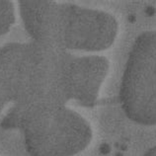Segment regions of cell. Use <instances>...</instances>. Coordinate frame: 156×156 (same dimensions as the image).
I'll list each match as a JSON object with an SVG mask.
<instances>
[{"label":"cell","mask_w":156,"mask_h":156,"mask_svg":"<svg viewBox=\"0 0 156 156\" xmlns=\"http://www.w3.org/2000/svg\"><path fill=\"white\" fill-rule=\"evenodd\" d=\"M9 102H11L9 89H8L6 78L4 76V72L0 65V113Z\"/></svg>","instance_id":"ba28073f"},{"label":"cell","mask_w":156,"mask_h":156,"mask_svg":"<svg viewBox=\"0 0 156 156\" xmlns=\"http://www.w3.org/2000/svg\"><path fill=\"white\" fill-rule=\"evenodd\" d=\"M110 63L103 55H72L67 70V94L85 108H94Z\"/></svg>","instance_id":"5b68a950"},{"label":"cell","mask_w":156,"mask_h":156,"mask_svg":"<svg viewBox=\"0 0 156 156\" xmlns=\"http://www.w3.org/2000/svg\"><path fill=\"white\" fill-rule=\"evenodd\" d=\"M15 23V9L10 0H0V36L6 34Z\"/></svg>","instance_id":"52a82bcc"},{"label":"cell","mask_w":156,"mask_h":156,"mask_svg":"<svg viewBox=\"0 0 156 156\" xmlns=\"http://www.w3.org/2000/svg\"><path fill=\"white\" fill-rule=\"evenodd\" d=\"M4 129H18L31 156H74L93 137L85 119L64 105L13 106L2 122Z\"/></svg>","instance_id":"7a4b0ae2"},{"label":"cell","mask_w":156,"mask_h":156,"mask_svg":"<svg viewBox=\"0 0 156 156\" xmlns=\"http://www.w3.org/2000/svg\"><path fill=\"white\" fill-rule=\"evenodd\" d=\"M65 3L51 0H21L20 15L33 42L61 48ZM63 50V48H62Z\"/></svg>","instance_id":"8992f818"},{"label":"cell","mask_w":156,"mask_h":156,"mask_svg":"<svg viewBox=\"0 0 156 156\" xmlns=\"http://www.w3.org/2000/svg\"><path fill=\"white\" fill-rule=\"evenodd\" d=\"M143 156H156V146L151 147L150 149L146 151Z\"/></svg>","instance_id":"9c48e42d"},{"label":"cell","mask_w":156,"mask_h":156,"mask_svg":"<svg viewBox=\"0 0 156 156\" xmlns=\"http://www.w3.org/2000/svg\"><path fill=\"white\" fill-rule=\"evenodd\" d=\"M120 102L130 121L156 126V31L143 32L134 41L122 78Z\"/></svg>","instance_id":"3957f363"},{"label":"cell","mask_w":156,"mask_h":156,"mask_svg":"<svg viewBox=\"0 0 156 156\" xmlns=\"http://www.w3.org/2000/svg\"><path fill=\"white\" fill-rule=\"evenodd\" d=\"M72 55L60 48L32 42L0 48V62L11 102L18 107L64 105Z\"/></svg>","instance_id":"6da1fadb"},{"label":"cell","mask_w":156,"mask_h":156,"mask_svg":"<svg viewBox=\"0 0 156 156\" xmlns=\"http://www.w3.org/2000/svg\"><path fill=\"white\" fill-rule=\"evenodd\" d=\"M119 31L117 19L105 11L65 3L63 50L101 51L114 44Z\"/></svg>","instance_id":"277c9868"}]
</instances>
